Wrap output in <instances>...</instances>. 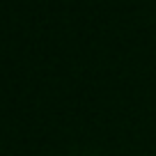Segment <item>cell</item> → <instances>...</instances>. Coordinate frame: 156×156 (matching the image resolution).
<instances>
[]
</instances>
